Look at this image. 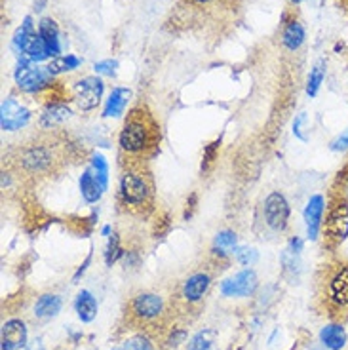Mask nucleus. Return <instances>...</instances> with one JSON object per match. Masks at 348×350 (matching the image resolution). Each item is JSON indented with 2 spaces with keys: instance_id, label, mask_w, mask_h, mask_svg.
<instances>
[{
  "instance_id": "4",
  "label": "nucleus",
  "mask_w": 348,
  "mask_h": 350,
  "mask_svg": "<svg viewBox=\"0 0 348 350\" xmlns=\"http://www.w3.org/2000/svg\"><path fill=\"white\" fill-rule=\"evenodd\" d=\"M52 72L48 69L38 67L33 62H21L18 69L14 72V79L19 90H23L27 94H36L42 92L52 84Z\"/></svg>"
},
{
  "instance_id": "12",
  "label": "nucleus",
  "mask_w": 348,
  "mask_h": 350,
  "mask_svg": "<svg viewBox=\"0 0 348 350\" xmlns=\"http://www.w3.org/2000/svg\"><path fill=\"white\" fill-rule=\"evenodd\" d=\"M323 206H325V200L323 196L316 194L312 196L305 208V223H306V232L308 237L316 238L318 232H320V227H322V217H323Z\"/></svg>"
},
{
  "instance_id": "17",
  "label": "nucleus",
  "mask_w": 348,
  "mask_h": 350,
  "mask_svg": "<svg viewBox=\"0 0 348 350\" xmlns=\"http://www.w3.org/2000/svg\"><path fill=\"white\" fill-rule=\"evenodd\" d=\"M209 288V276L208 274H194L183 286V297L191 303H196L204 297V293Z\"/></svg>"
},
{
  "instance_id": "32",
  "label": "nucleus",
  "mask_w": 348,
  "mask_h": 350,
  "mask_svg": "<svg viewBox=\"0 0 348 350\" xmlns=\"http://www.w3.org/2000/svg\"><path fill=\"white\" fill-rule=\"evenodd\" d=\"M236 257H238V261L245 265V267H250L253 262L257 261V252L253 250V247H240L238 252H236Z\"/></svg>"
},
{
  "instance_id": "11",
  "label": "nucleus",
  "mask_w": 348,
  "mask_h": 350,
  "mask_svg": "<svg viewBox=\"0 0 348 350\" xmlns=\"http://www.w3.org/2000/svg\"><path fill=\"white\" fill-rule=\"evenodd\" d=\"M27 345V327L21 320H10L2 325V350H19Z\"/></svg>"
},
{
  "instance_id": "30",
  "label": "nucleus",
  "mask_w": 348,
  "mask_h": 350,
  "mask_svg": "<svg viewBox=\"0 0 348 350\" xmlns=\"http://www.w3.org/2000/svg\"><path fill=\"white\" fill-rule=\"evenodd\" d=\"M94 70L97 75H103V77H114L116 70H118V62L116 59H105L94 65Z\"/></svg>"
},
{
  "instance_id": "16",
  "label": "nucleus",
  "mask_w": 348,
  "mask_h": 350,
  "mask_svg": "<svg viewBox=\"0 0 348 350\" xmlns=\"http://www.w3.org/2000/svg\"><path fill=\"white\" fill-rule=\"evenodd\" d=\"M330 297L333 303L348 305V267H343L330 282Z\"/></svg>"
},
{
  "instance_id": "34",
  "label": "nucleus",
  "mask_w": 348,
  "mask_h": 350,
  "mask_svg": "<svg viewBox=\"0 0 348 350\" xmlns=\"http://www.w3.org/2000/svg\"><path fill=\"white\" fill-rule=\"evenodd\" d=\"M219 143L221 141H215V143H211L208 149H206V152H204V167H208L211 162H213V158H215V150L219 149Z\"/></svg>"
},
{
  "instance_id": "22",
  "label": "nucleus",
  "mask_w": 348,
  "mask_h": 350,
  "mask_svg": "<svg viewBox=\"0 0 348 350\" xmlns=\"http://www.w3.org/2000/svg\"><path fill=\"white\" fill-rule=\"evenodd\" d=\"M320 339H322L323 345L330 350H340L345 347V342H347V333H345V329L340 325L330 324L322 329Z\"/></svg>"
},
{
  "instance_id": "5",
  "label": "nucleus",
  "mask_w": 348,
  "mask_h": 350,
  "mask_svg": "<svg viewBox=\"0 0 348 350\" xmlns=\"http://www.w3.org/2000/svg\"><path fill=\"white\" fill-rule=\"evenodd\" d=\"M105 84L103 80L97 79V77H84L80 79L72 92H75V99L82 111H94L99 103H101V97H103Z\"/></svg>"
},
{
  "instance_id": "33",
  "label": "nucleus",
  "mask_w": 348,
  "mask_h": 350,
  "mask_svg": "<svg viewBox=\"0 0 348 350\" xmlns=\"http://www.w3.org/2000/svg\"><path fill=\"white\" fill-rule=\"evenodd\" d=\"M348 149V130H345L340 135H337L335 139L331 141V150H347Z\"/></svg>"
},
{
  "instance_id": "20",
  "label": "nucleus",
  "mask_w": 348,
  "mask_h": 350,
  "mask_svg": "<svg viewBox=\"0 0 348 350\" xmlns=\"http://www.w3.org/2000/svg\"><path fill=\"white\" fill-rule=\"evenodd\" d=\"M70 114L72 113H70V109L67 105H63V103H52V105L46 107L42 118H40V124H42L44 128H53L57 124L69 120Z\"/></svg>"
},
{
  "instance_id": "13",
  "label": "nucleus",
  "mask_w": 348,
  "mask_h": 350,
  "mask_svg": "<svg viewBox=\"0 0 348 350\" xmlns=\"http://www.w3.org/2000/svg\"><path fill=\"white\" fill-rule=\"evenodd\" d=\"M38 35L46 44V50L52 57H57L62 52V44H59V27L52 18L40 19L38 23Z\"/></svg>"
},
{
  "instance_id": "25",
  "label": "nucleus",
  "mask_w": 348,
  "mask_h": 350,
  "mask_svg": "<svg viewBox=\"0 0 348 350\" xmlns=\"http://www.w3.org/2000/svg\"><path fill=\"white\" fill-rule=\"evenodd\" d=\"M88 170L96 175V179L99 181V185L103 187V191H107V187H109V164H107V160L103 158V154L96 152V154L92 157V162H90Z\"/></svg>"
},
{
  "instance_id": "36",
  "label": "nucleus",
  "mask_w": 348,
  "mask_h": 350,
  "mask_svg": "<svg viewBox=\"0 0 348 350\" xmlns=\"http://www.w3.org/2000/svg\"><path fill=\"white\" fill-rule=\"evenodd\" d=\"M194 2H200V4H204V2H209V0H194Z\"/></svg>"
},
{
  "instance_id": "26",
  "label": "nucleus",
  "mask_w": 348,
  "mask_h": 350,
  "mask_svg": "<svg viewBox=\"0 0 348 350\" xmlns=\"http://www.w3.org/2000/svg\"><path fill=\"white\" fill-rule=\"evenodd\" d=\"M323 79H325V62H318L314 65V69L310 70V77H308V84H306V94L314 97L318 94V90L322 86Z\"/></svg>"
},
{
  "instance_id": "19",
  "label": "nucleus",
  "mask_w": 348,
  "mask_h": 350,
  "mask_svg": "<svg viewBox=\"0 0 348 350\" xmlns=\"http://www.w3.org/2000/svg\"><path fill=\"white\" fill-rule=\"evenodd\" d=\"M75 306H77V314H79V318L82 320V322H92L94 318L97 316V301L96 297L90 293V291H80L79 297H77V303H75Z\"/></svg>"
},
{
  "instance_id": "37",
  "label": "nucleus",
  "mask_w": 348,
  "mask_h": 350,
  "mask_svg": "<svg viewBox=\"0 0 348 350\" xmlns=\"http://www.w3.org/2000/svg\"><path fill=\"white\" fill-rule=\"evenodd\" d=\"M291 2H293V4H299V2H303V0H291Z\"/></svg>"
},
{
  "instance_id": "21",
  "label": "nucleus",
  "mask_w": 348,
  "mask_h": 350,
  "mask_svg": "<svg viewBox=\"0 0 348 350\" xmlns=\"http://www.w3.org/2000/svg\"><path fill=\"white\" fill-rule=\"evenodd\" d=\"M303 42H305V29H303V25L299 21L287 23L284 33H282V44L286 46L287 50L295 52L303 46Z\"/></svg>"
},
{
  "instance_id": "3",
  "label": "nucleus",
  "mask_w": 348,
  "mask_h": 350,
  "mask_svg": "<svg viewBox=\"0 0 348 350\" xmlns=\"http://www.w3.org/2000/svg\"><path fill=\"white\" fill-rule=\"evenodd\" d=\"M120 196L126 206L143 208L150 202V185L139 172H126L120 181Z\"/></svg>"
},
{
  "instance_id": "18",
  "label": "nucleus",
  "mask_w": 348,
  "mask_h": 350,
  "mask_svg": "<svg viewBox=\"0 0 348 350\" xmlns=\"http://www.w3.org/2000/svg\"><path fill=\"white\" fill-rule=\"evenodd\" d=\"M80 193H82V198L88 202V204H96L101 194L105 193L103 187L99 185V181L96 179V175L92 174L90 170H86L82 177H80Z\"/></svg>"
},
{
  "instance_id": "9",
  "label": "nucleus",
  "mask_w": 348,
  "mask_h": 350,
  "mask_svg": "<svg viewBox=\"0 0 348 350\" xmlns=\"http://www.w3.org/2000/svg\"><path fill=\"white\" fill-rule=\"evenodd\" d=\"M325 234L333 242H343L348 237V204L340 202L333 206L325 219Z\"/></svg>"
},
{
  "instance_id": "28",
  "label": "nucleus",
  "mask_w": 348,
  "mask_h": 350,
  "mask_svg": "<svg viewBox=\"0 0 348 350\" xmlns=\"http://www.w3.org/2000/svg\"><path fill=\"white\" fill-rule=\"evenodd\" d=\"M236 244H238V237L232 230H221L215 237V252H221V254L236 250Z\"/></svg>"
},
{
  "instance_id": "27",
  "label": "nucleus",
  "mask_w": 348,
  "mask_h": 350,
  "mask_svg": "<svg viewBox=\"0 0 348 350\" xmlns=\"http://www.w3.org/2000/svg\"><path fill=\"white\" fill-rule=\"evenodd\" d=\"M215 341V332L213 329H204V332L196 333L189 342V350H211Z\"/></svg>"
},
{
  "instance_id": "35",
  "label": "nucleus",
  "mask_w": 348,
  "mask_h": 350,
  "mask_svg": "<svg viewBox=\"0 0 348 350\" xmlns=\"http://www.w3.org/2000/svg\"><path fill=\"white\" fill-rule=\"evenodd\" d=\"M103 234L107 237V234H111V227H105L103 228Z\"/></svg>"
},
{
  "instance_id": "2",
  "label": "nucleus",
  "mask_w": 348,
  "mask_h": 350,
  "mask_svg": "<svg viewBox=\"0 0 348 350\" xmlns=\"http://www.w3.org/2000/svg\"><path fill=\"white\" fill-rule=\"evenodd\" d=\"M14 46L21 53H25L29 62H44V59L50 57V53L46 50V44H44L40 35L35 31L33 19L31 18H25V21L16 31V35H14Z\"/></svg>"
},
{
  "instance_id": "14",
  "label": "nucleus",
  "mask_w": 348,
  "mask_h": 350,
  "mask_svg": "<svg viewBox=\"0 0 348 350\" xmlns=\"http://www.w3.org/2000/svg\"><path fill=\"white\" fill-rule=\"evenodd\" d=\"M162 308H164L162 297H158L155 293H141L133 301V312L139 318H143V320L158 316L162 312Z\"/></svg>"
},
{
  "instance_id": "10",
  "label": "nucleus",
  "mask_w": 348,
  "mask_h": 350,
  "mask_svg": "<svg viewBox=\"0 0 348 350\" xmlns=\"http://www.w3.org/2000/svg\"><path fill=\"white\" fill-rule=\"evenodd\" d=\"M19 162H21V166L25 167L27 172L38 174V172H44V170H48V167L52 166V150L48 149V147H44V145H31V147H27L21 152V160Z\"/></svg>"
},
{
  "instance_id": "7",
  "label": "nucleus",
  "mask_w": 348,
  "mask_h": 350,
  "mask_svg": "<svg viewBox=\"0 0 348 350\" xmlns=\"http://www.w3.org/2000/svg\"><path fill=\"white\" fill-rule=\"evenodd\" d=\"M265 221L272 230H284L289 219V204L282 193H270L265 200Z\"/></svg>"
},
{
  "instance_id": "31",
  "label": "nucleus",
  "mask_w": 348,
  "mask_h": 350,
  "mask_svg": "<svg viewBox=\"0 0 348 350\" xmlns=\"http://www.w3.org/2000/svg\"><path fill=\"white\" fill-rule=\"evenodd\" d=\"M122 350H152V347H150V342L145 337L137 335V337H131V339L124 342Z\"/></svg>"
},
{
  "instance_id": "6",
  "label": "nucleus",
  "mask_w": 348,
  "mask_h": 350,
  "mask_svg": "<svg viewBox=\"0 0 348 350\" xmlns=\"http://www.w3.org/2000/svg\"><path fill=\"white\" fill-rule=\"evenodd\" d=\"M31 120V111L14 97H8L0 105V126L4 131H18Z\"/></svg>"
},
{
  "instance_id": "24",
  "label": "nucleus",
  "mask_w": 348,
  "mask_h": 350,
  "mask_svg": "<svg viewBox=\"0 0 348 350\" xmlns=\"http://www.w3.org/2000/svg\"><path fill=\"white\" fill-rule=\"evenodd\" d=\"M80 59L77 55H57V57H53L50 65L46 67V69L50 70L52 75H62V72H69V70H75L80 67Z\"/></svg>"
},
{
  "instance_id": "1",
  "label": "nucleus",
  "mask_w": 348,
  "mask_h": 350,
  "mask_svg": "<svg viewBox=\"0 0 348 350\" xmlns=\"http://www.w3.org/2000/svg\"><path fill=\"white\" fill-rule=\"evenodd\" d=\"M157 126L148 114H141L139 109H135L130 114L128 122L124 124V130L120 131V147L124 152L139 154L145 152L148 147L155 145L157 141Z\"/></svg>"
},
{
  "instance_id": "8",
  "label": "nucleus",
  "mask_w": 348,
  "mask_h": 350,
  "mask_svg": "<svg viewBox=\"0 0 348 350\" xmlns=\"http://www.w3.org/2000/svg\"><path fill=\"white\" fill-rule=\"evenodd\" d=\"M257 274L253 271H242L221 284V293L225 297H247L257 289Z\"/></svg>"
},
{
  "instance_id": "29",
  "label": "nucleus",
  "mask_w": 348,
  "mask_h": 350,
  "mask_svg": "<svg viewBox=\"0 0 348 350\" xmlns=\"http://www.w3.org/2000/svg\"><path fill=\"white\" fill-rule=\"evenodd\" d=\"M120 240H118V237L116 234H113L111 237V240H109V245H107V252H105V261H107V265H113L118 257H120Z\"/></svg>"
},
{
  "instance_id": "15",
  "label": "nucleus",
  "mask_w": 348,
  "mask_h": 350,
  "mask_svg": "<svg viewBox=\"0 0 348 350\" xmlns=\"http://www.w3.org/2000/svg\"><path fill=\"white\" fill-rule=\"evenodd\" d=\"M130 97V90H126V88H114L113 92H111V96H109V99H107V105H105V118H118V116H122L126 107H128Z\"/></svg>"
},
{
  "instance_id": "23",
  "label": "nucleus",
  "mask_w": 348,
  "mask_h": 350,
  "mask_svg": "<svg viewBox=\"0 0 348 350\" xmlns=\"http://www.w3.org/2000/svg\"><path fill=\"white\" fill-rule=\"evenodd\" d=\"M59 310H62V299L57 295H42L35 305L36 318H53Z\"/></svg>"
}]
</instances>
